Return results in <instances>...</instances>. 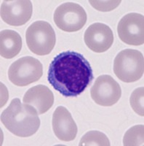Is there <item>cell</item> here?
Returning a JSON list of instances; mask_svg holds the SVG:
<instances>
[{"instance_id":"6da1fadb","label":"cell","mask_w":144,"mask_h":146,"mask_svg":"<svg viewBox=\"0 0 144 146\" xmlns=\"http://www.w3.org/2000/svg\"><path fill=\"white\" fill-rule=\"evenodd\" d=\"M93 79V69L81 53L66 50L55 56L50 63L47 80L66 97L81 94Z\"/></svg>"},{"instance_id":"7a4b0ae2","label":"cell","mask_w":144,"mask_h":146,"mask_svg":"<svg viewBox=\"0 0 144 146\" xmlns=\"http://www.w3.org/2000/svg\"><path fill=\"white\" fill-rule=\"evenodd\" d=\"M39 113L32 105L14 99L1 114V121L12 134L20 137L34 135L40 126Z\"/></svg>"},{"instance_id":"3957f363","label":"cell","mask_w":144,"mask_h":146,"mask_svg":"<svg viewBox=\"0 0 144 146\" xmlns=\"http://www.w3.org/2000/svg\"><path fill=\"white\" fill-rule=\"evenodd\" d=\"M114 72L119 80L124 83L137 81L143 75V55L134 49L122 50L114 59Z\"/></svg>"},{"instance_id":"277c9868","label":"cell","mask_w":144,"mask_h":146,"mask_svg":"<svg viewBox=\"0 0 144 146\" xmlns=\"http://www.w3.org/2000/svg\"><path fill=\"white\" fill-rule=\"evenodd\" d=\"M26 39L29 50L38 56L51 53L56 42L55 31L50 23L44 21L32 23L27 29Z\"/></svg>"},{"instance_id":"5b68a950","label":"cell","mask_w":144,"mask_h":146,"mask_svg":"<svg viewBox=\"0 0 144 146\" xmlns=\"http://www.w3.org/2000/svg\"><path fill=\"white\" fill-rule=\"evenodd\" d=\"M43 74L41 62L32 56H24L12 64L8 70V78L17 86H26L39 80Z\"/></svg>"},{"instance_id":"8992f818","label":"cell","mask_w":144,"mask_h":146,"mask_svg":"<svg viewBox=\"0 0 144 146\" xmlns=\"http://www.w3.org/2000/svg\"><path fill=\"white\" fill-rule=\"evenodd\" d=\"M87 18L85 9L74 2H66L58 6L53 16L57 27L66 32L82 29L86 23Z\"/></svg>"},{"instance_id":"52a82bcc","label":"cell","mask_w":144,"mask_h":146,"mask_svg":"<svg viewBox=\"0 0 144 146\" xmlns=\"http://www.w3.org/2000/svg\"><path fill=\"white\" fill-rule=\"evenodd\" d=\"M93 101L104 107L115 105L121 97L122 89L119 83L111 75H101L96 79L90 90Z\"/></svg>"},{"instance_id":"ba28073f","label":"cell","mask_w":144,"mask_h":146,"mask_svg":"<svg viewBox=\"0 0 144 146\" xmlns=\"http://www.w3.org/2000/svg\"><path fill=\"white\" fill-rule=\"evenodd\" d=\"M117 32L123 42L138 46L144 43V17L135 13L124 15L118 23Z\"/></svg>"},{"instance_id":"9c48e42d","label":"cell","mask_w":144,"mask_h":146,"mask_svg":"<svg viewBox=\"0 0 144 146\" xmlns=\"http://www.w3.org/2000/svg\"><path fill=\"white\" fill-rule=\"evenodd\" d=\"M33 6L29 0H5L1 5V18L10 26L24 25L32 16Z\"/></svg>"},{"instance_id":"30bf717a","label":"cell","mask_w":144,"mask_h":146,"mask_svg":"<svg viewBox=\"0 0 144 146\" xmlns=\"http://www.w3.org/2000/svg\"><path fill=\"white\" fill-rule=\"evenodd\" d=\"M85 42L89 50L103 53L108 50L114 42V35L108 26L95 23L89 26L85 33Z\"/></svg>"},{"instance_id":"8fae6325","label":"cell","mask_w":144,"mask_h":146,"mask_svg":"<svg viewBox=\"0 0 144 146\" xmlns=\"http://www.w3.org/2000/svg\"><path fill=\"white\" fill-rule=\"evenodd\" d=\"M52 124L54 134L62 141H72L76 137L77 126L71 114L64 107L56 108L53 113Z\"/></svg>"},{"instance_id":"7c38bea8","label":"cell","mask_w":144,"mask_h":146,"mask_svg":"<svg viewBox=\"0 0 144 146\" xmlns=\"http://www.w3.org/2000/svg\"><path fill=\"white\" fill-rule=\"evenodd\" d=\"M24 104L32 105L39 115L47 112L54 103V95L51 90L44 85H37L29 88L23 96Z\"/></svg>"},{"instance_id":"4fadbf2b","label":"cell","mask_w":144,"mask_h":146,"mask_svg":"<svg viewBox=\"0 0 144 146\" xmlns=\"http://www.w3.org/2000/svg\"><path fill=\"white\" fill-rule=\"evenodd\" d=\"M0 54L2 57L8 59L12 58L21 50V36L13 30H3L0 35Z\"/></svg>"},{"instance_id":"5bb4252c","label":"cell","mask_w":144,"mask_h":146,"mask_svg":"<svg viewBox=\"0 0 144 146\" xmlns=\"http://www.w3.org/2000/svg\"><path fill=\"white\" fill-rule=\"evenodd\" d=\"M110 145L109 139L106 135L98 131H89L87 132L82 137L80 143V146H109Z\"/></svg>"},{"instance_id":"9a60e30c","label":"cell","mask_w":144,"mask_h":146,"mask_svg":"<svg viewBox=\"0 0 144 146\" xmlns=\"http://www.w3.org/2000/svg\"><path fill=\"white\" fill-rule=\"evenodd\" d=\"M124 145H143V125L130 128L124 136Z\"/></svg>"},{"instance_id":"2e32d148","label":"cell","mask_w":144,"mask_h":146,"mask_svg":"<svg viewBox=\"0 0 144 146\" xmlns=\"http://www.w3.org/2000/svg\"><path fill=\"white\" fill-rule=\"evenodd\" d=\"M144 88L143 87H140L133 91L131 94L130 102L133 110L137 114L141 116L144 115Z\"/></svg>"},{"instance_id":"e0dca14e","label":"cell","mask_w":144,"mask_h":146,"mask_svg":"<svg viewBox=\"0 0 144 146\" xmlns=\"http://www.w3.org/2000/svg\"><path fill=\"white\" fill-rule=\"evenodd\" d=\"M89 3L95 10L102 12H108L114 10L121 3V1H89Z\"/></svg>"}]
</instances>
